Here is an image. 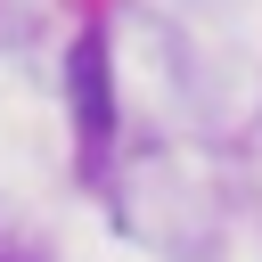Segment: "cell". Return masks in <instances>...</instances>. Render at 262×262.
<instances>
[{"label":"cell","mask_w":262,"mask_h":262,"mask_svg":"<svg viewBox=\"0 0 262 262\" xmlns=\"http://www.w3.org/2000/svg\"><path fill=\"white\" fill-rule=\"evenodd\" d=\"M66 90H74V131H82V147H98V139L115 131V98H106V41H98V33L74 41Z\"/></svg>","instance_id":"obj_1"}]
</instances>
